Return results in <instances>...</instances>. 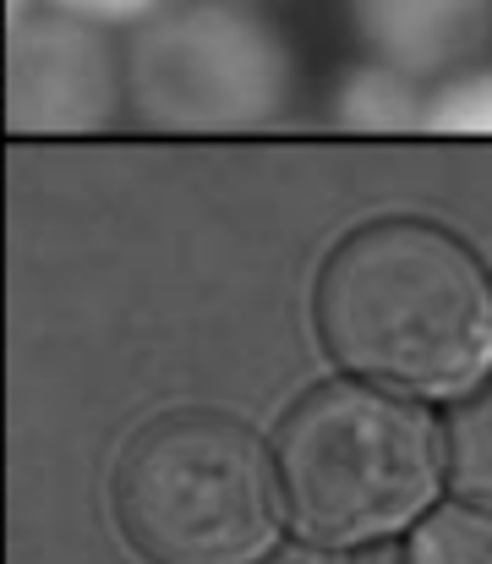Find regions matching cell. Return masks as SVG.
Returning a JSON list of instances; mask_svg holds the SVG:
<instances>
[{
  "label": "cell",
  "mask_w": 492,
  "mask_h": 564,
  "mask_svg": "<svg viewBox=\"0 0 492 564\" xmlns=\"http://www.w3.org/2000/svg\"><path fill=\"white\" fill-rule=\"evenodd\" d=\"M422 132H449V138H492V66L482 72H449L427 99H422Z\"/></svg>",
  "instance_id": "cell-10"
},
{
  "label": "cell",
  "mask_w": 492,
  "mask_h": 564,
  "mask_svg": "<svg viewBox=\"0 0 492 564\" xmlns=\"http://www.w3.org/2000/svg\"><path fill=\"white\" fill-rule=\"evenodd\" d=\"M116 521L149 564L263 560L280 538L274 455L230 416H160L116 466Z\"/></svg>",
  "instance_id": "cell-3"
},
{
  "label": "cell",
  "mask_w": 492,
  "mask_h": 564,
  "mask_svg": "<svg viewBox=\"0 0 492 564\" xmlns=\"http://www.w3.org/2000/svg\"><path fill=\"white\" fill-rule=\"evenodd\" d=\"M280 510L318 549H367L405 532L444 488V433L427 400L383 383H324L280 427Z\"/></svg>",
  "instance_id": "cell-2"
},
{
  "label": "cell",
  "mask_w": 492,
  "mask_h": 564,
  "mask_svg": "<svg viewBox=\"0 0 492 564\" xmlns=\"http://www.w3.org/2000/svg\"><path fill=\"white\" fill-rule=\"evenodd\" d=\"M350 28L372 61L427 83L482 55L492 0H350Z\"/></svg>",
  "instance_id": "cell-6"
},
{
  "label": "cell",
  "mask_w": 492,
  "mask_h": 564,
  "mask_svg": "<svg viewBox=\"0 0 492 564\" xmlns=\"http://www.w3.org/2000/svg\"><path fill=\"white\" fill-rule=\"evenodd\" d=\"M252 564H350V560H334V549H318V543H296V549H269L263 560Z\"/></svg>",
  "instance_id": "cell-12"
},
{
  "label": "cell",
  "mask_w": 492,
  "mask_h": 564,
  "mask_svg": "<svg viewBox=\"0 0 492 564\" xmlns=\"http://www.w3.org/2000/svg\"><path fill=\"white\" fill-rule=\"evenodd\" d=\"M350 564H405L394 549H378V543H367V554L361 560H350Z\"/></svg>",
  "instance_id": "cell-13"
},
{
  "label": "cell",
  "mask_w": 492,
  "mask_h": 564,
  "mask_svg": "<svg viewBox=\"0 0 492 564\" xmlns=\"http://www.w3.org/2000/svg\"><path fill=\"white\" fill-rule=\"evenodd\" d=\"M313 318L345 373L411 400H466L492 378V280L444 225H356L318 274Z\"/></svg>",
  "instance_id": "cell-1"
},
{
  "label": "cell",
  "mask_w": 492,
  "mask_h": 564,
  "mask_svg": "<svg viewBox=\"0 0 492 564\" xmlns=\"http://www.w3.org/2000/svg\"><path fill=\"white\" fill-rule=\"evenodd\" d=\"M121 55L127 105L160 132H252L285 116L296 55L252 0H164L132 22Z\"/></svg>",
  "instance_id": "cell-4"
},
{
  "label": "cell",
  "mask_w": 492,
  "mask_h": 564,
  "mask_svg": "<svg viewBox=\"0 0 492 564\" xmlns=\"http://www.w3.org/2000/svg\"><path fill=\"white\" fill-rule=\"evenodd\" d=\"M405 564H492V505H427L411 521Z\"/></svg>",
  "instance_id": "cell-8"
},
{
  "label": "cell",
  "mask_w": 492,
  "mask_h": 564,
  "mask_svg": "<svg viewBox=\"0 0 492 564\" xmlns=\"http://www.w3.org/2000/svg\"><path fill=\"white\" fill-rule=\"evenodd\" d=\"M422 83L383 66V61H361L339 77L334 88V121L345 132H416L422 127Z\"/></svg>",
  "instance_id": "cell-7"
},
{
  "label": "cell",
  "mask_w": 492,
  "mask_h": 564,
  "mask_svg": "<svg viewBox=\"0 0 492 564\" xmlns=\"http://www.w3.org/2000/svg\"><path fill=\"white\" fill-rule=\"evenodd\" d=\"M44 6L83 17V22H99V28H127V22H143L149 11H160L164 0H44Z\"/></svg>",
  "instance_id": "cell-11"
},
{
  "label": "cell",
  "mask_w": 492,
  "mask_h": 564,
  "mask_svg": "<svg viewBox=\"0 0 492 564\" xmlns=\"http://www.w3.org/2000/svg\"><path fill=\"white\" fill-rule=\"evenodd\" d=\"M121 110V55L99 22L22 11L0 39V121L11 132H99Z\"/></svg>",
  "instance_id": "cell-5"
},
{
  "label": "cell",
  "mask_w": 492,
  "mask_h": 564,
  "mask_svg": "<svg viewBox=\"0 0 492 564\" xmlns=\"http://www.w3.org/2000/svg\"><path fill=\"white\" fill-rule=\"evenodd\" d=\"M444 477L471 499L492 505V383L471 389L444 433Z\"/></svg>",
  "instance_id": "cell-9"
}]
</instances>
